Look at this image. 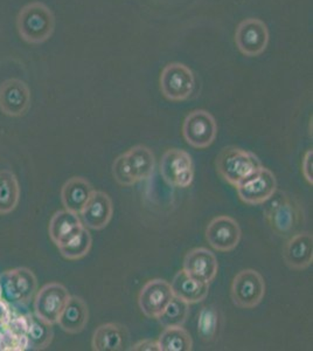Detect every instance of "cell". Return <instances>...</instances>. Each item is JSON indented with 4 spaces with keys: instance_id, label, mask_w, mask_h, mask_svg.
I'll list each match as a JSON object with an SVG mask.
<instances>
[{
    "instance_id": "25",
    "label": "cell",
    "mask_w": 313,
    "mask_h": 351,
    "mask_svg": "<svg viewBox=\"0 0 313 351\" xmlns=\"http://www.w3.org/2000/svg\"><path fill=\"white\" fill-rule=\"evenodd\" d=\"M19 199V186L16 177L8 171L0 172V213H8Z\"/></svg>"
},
{
    "instance_id": "1",
    "label": "cell",
    "mask_w": 313,
    "mask_h": 351,
    "mask_svg": "<svg viewBox=\"0 0 313 351\" xmlns=\"http://www.w3.org/2000/svg\"><path fill=\"white\" fill-rule=\"evenodd\" d=\"M264 219L274 234L288 238L299 232L304 223L301 204L286 192L276 191L264 203Z\"/></svg>"
},
{
    "instance_id": "14",
    "label": "cell",
    "mask_w": 313,
    "mask_h": 351,
    "mask_svg": "<svg viewBox=\"0 0 313 351\" xmlns=\"http://www.w3.org/2000/svg\"><path fill=\"white\" fill-rule=\"evenodd\" d=\"M206 240L215 251H233L241 240V228L230 217H216L207 225Z\"/></svg>"
},
{
    "instance_id": "16",
    "label": "cell",
    "mask_w": 313,
    "mask_h": 351,
    "mask_svg": "<svg viewBox=\"0 0 313 351\" xmlns=\"http://www.w3.org/2000/svg\"><path fill=\"white\" fill-rule=\"evenodd\" d=\"M114 215V205L110 197L103 191H94L79 213L81 221L90 230H103L107 228Z\"/></svg>"
},
{
    "instance_id": "17",
    "label": "cell",
    "mask_w": 313,
    "mask_h": 351,
    "mask_svg": "<svg viewBox=\"0 0 313 351\" xmlns=\"http://www.w3.org/2000/svg\"><path fill=\"white\" fill-rule=\"evenodd\" d=\"M183 269L192 278L210 284L218 274V259L207 248H193L184 258Z\"/></svg>"
},
{
    "instance_id": "18",
    "label": "cell",
    "mask_w": 313,
    "mask_h": 351,
    "mask_svg": "<svg viewBox=\"0 0 313 351\" xmlns=\"http://www.w3.org/2000/svg\"><path fill=\"white\" fill-rule=\"evenodd\" d=\"M129 334L127 328L118 324L99 326L92 335V350L121 351L127 349Z\"/></svg>"
},
{
    "instance_id": "2",
    "label": "cell",
    "mask_w": 313,
    "mask_h": 351,
    "mask_svg": "<svg viewBox=\"0 0 313 351\" xmlns=\"http://www.w3.org/2000/svg\"><path fill=\"white\" fill-rule=\"evenodd\" d=\"M32 316H26L8 304L0 289V350H25L29 346Z\"/></svg>"
},
{
    "instance_id": "20",
    "label": "cell",
    "mask_w": 313,
    "mask_h": 351,
    "mask_svg": "<svg viewBox=\"0 0 313 351\" xmlns=\"http://www.w3.org/2000/svg\"><path fill=\"white\" fill-rule=\"evenodd\" d=\"M84 226L77 213L64 210L53 217L49 225V234L56 246L60 247L74 238Z\"/></svg>"
},
{
    "instance_id": "9",
    "label": "cell",
    "mask_w": 313,
    "mask_h": 351,
    "mask_svg": "<svg viewBox=\"0 0 313 351\" xmlns=\"http://www.w3.org/2000/svg\"><path fill=\"white\" fill-rule=\"evenodd\" d=\"M243 203L262 205L277 191V180L269 169L261 167L235 186Z\"/></svg>"
},
{
    "instance_id": "6",
    "label": "cell",
    "mask_w": 313,
    "mask_h": 351,
    "mask_svg": "<svg viewBox=\"0 0 313 351\" xmlns=\"http://www.w3.org/2000/svg\"><path fill=\"white\" fill-rule=\"evenodd\" d=\"M230 295L235 306L243 309H253L264 299L266 281L258 271L251 268L243 269L233 280Z\"/></svg>"
},
{
    "instance_id": "29",
    "label": "cell",
    "mask_w": 313,
    "mask_h": 351,
    "mask_svg": "<svg viewBox=\"0 0 313 351\" xmlns=\"http://www.w3.org/2000/svg\"><path fill=\"white\" fill-rule=\"evenodd\" d=\"M132 351H160L159 348L158 341L155 339H142L137 343L134 344L132 347L129 349Z\"/></svg>"
},
{
    "instance_id": "27",
    "label": "cell",
    "mask_w": 313,
    "mask_h": 351,
    "mask_svg": "<svg viewBox=\"0 0 313 351\" xmlns=\"http://www.w3.org/2000/svg\"><path fill=\"white\" fill-rule=\"evenodd\" d=\"M188 314H190V304L177 296H173V299L171 300L170 304H167L165 311L157 319L164 328L177 327V326L185 324Z\"/></svg>"
},
{
    "instance_id": "28",
    "label": "cell",
    "mask_w": 313,
    "mask_h": 351,
    "mask_svg": "<svg viewBox=\"0 0 313 351\" xmlns=\"http://www.w3.org/2000/svg\"><path fill=\"white\" fill-rule=\"evenodd\" d=\"M301 172L304 178L308 180V183L313 184V150H308L305 155L303 157V163H301Z\"/></svg>"
},
{
    "instance_id": "19",
    "label": "cell",
    "mask_w": 313,
    "mask_h": 351,
    "mask_svg": "<svg viewBox=\"0 0 313 351\" xmlns=\"http://www.w3.org/2000/svg\"><path fill=\"white\" fill-rule=\"evenodd\" d=\"M171 287L173 291V295L188 304L203 302L210 293V284L192 278L184 269L175 274L171 282Z\"/></svg>"
},
{
    "instance_id": "4",
    "label": "cell",
    "mask_w": 313,
    "mask_h": 351,
    "mask_svg": "<svg viewBox=\"0 0 313 351\" xmlns=\"http://www.w3.org/2000/svg\"><path fill=\"white\" fill-rule=\"evenodd\" d=\"M263 167L258 156L253 152L238 148H223L216 158V170L227 183L236 186L242 180Z\"/></svg>"
},
{
    "instance_id": "21",
    "label": "cell",
    "mask_w": 313,
    "mask_h": 351,
    "mask_svg": "<svg viewBox=\"0 0 313 351\" xmlns=\"http://www.w3.org/2000/svg\"><path fill=\"white\" fill-rule=\"evenodd\" d=\"M89 319V309L84 300L79 296H71L58 324L69 334H79L84 330Z\"/></svg>"
},
{
    "instance_id": "3",
    "label": "cell",
    "mask_w": 313,
    "mask_h": 351,
    "mask_svg": "<svg viewBox=\"0 0 313 351\" xmlns=\"http://www.w3.org/2000/svg\"><path fill=\"white\" fill-rule=\"evenodd\" d=\"M153 152L145 145H136L118 156L112 164V176L123 186H132L150 178L155 171Z\"/></svg>"
},
{
    "instance_id": "23",
    "label": "cell",
    "mask_w": 313,
    "mask_h": 351,
    "mask_svg": "<svg viewBox=\"0 0 313 351\" xmlns=\"http://www.w3.org/2000/svg\"><path fill=\"white\" fill-rule=\"evenodd\" d=\"M158 344L160 351H190L193 349V339L183 326L165 328L159 336Z\"/></svg>"
},
{
    "instance_id": "12",
    "label": "cell",
    "mask_w": 313,
    "mask_h": 351,
    "mask_svg": "<svg viewBox=\"0 0 313 351\" xmlns=\"http://www.w3.org/2000/svg\"><path fill=\"white\" fill-rule=\"evenodd\" d=\"M71 295L67 288L60 284L46 285L40 289L34 302L36 315L49 324H58Z\"/></svg>"
},
{
    "instance_id": "26",
    "label": "cell",
    "mask_w": 313,
    "mask_h": 351,
    "mask_svg": "<svg viewBox=\"0 0 313 351\" xmlns=\"http://www.w3.org/2000/svg\"><path fill=\"white\" fill-rule=\"evenodd\" d=\"M92 236L87 228L84 226L74 238L62 246H60L59 250L64 258L69 260H79L87 256L92 248Z\"/></svg>"
},
{
    "instance_id": "22",
    "label": "cell",
    "mask_w": 313,
    "mask_h": 351,
    "mask_svg": "<svg viewBox=\"0 0 313 351\" xmlns=\"http://www.w3.org/2000/svg\"><path fill=\"white\" fill-rule=\"evenodd\" d=\"M92 186L88 180L74 177L64 184L61 192L64 206L68 211L79 215L92 195Z\"/></svg>"
},
{
    "instance_id": "7",
    "label": "cell",
    "mask_w": 313,
    "mask_h": 351,
    "mask_svg": "<svg viewBox=\"0 0 313 351\" xmlns=\"http://www.w3.org/2000/svg\"><path fill=\"white\" fill-rule=\"evenodd\" d=\"M160 173L173 188H190L195 180V163L185 150L168 149L160 160Z\"/></svg>"
},
{
    "instance_id": "10",
    "label": "cell",
    "mask_w": 313,
    "mask_h": 351,
    "mask_svg": "<svg viewBox=\"0 0 313 351\" xmlns=\"http://www.w3.org/2000/svg\"><path fill=\"white\" fill-rule=\"evenodd\" d=\"M269 29L264 21L248 18L238 24L235 31V44L243 56H261L269 44Z\"/></svg>"
},
{
    "instance_id": "24",
    "label": "cell",
    "mask_w": 313,
    "mask_h": 351,
    "mask_svg": "<svg viewBox=\"0 0 313 351\" xmlns=\"http://www.w3.org/2000/svg\"><path fill=\"white\" fill-rule=\"evenodd\" d=\"M220 326L218 311L214 306H203L198 315V335L206 343H212L216 339Z\"/></svg>"
},
{
    "instance_id": "11",
    "label": "cell",
    "mask_w": 313,
    "mask_h": 351,
    "mask_svg": "<svg viewBox=\"0 0 313 351\" xmlns=\"http://www.w3.org/2000/svg\"><path fill=\"white\" fill-rule=\"evenodd\" d=\"M0 289L8 304H27L36 291V276L25 268L6 271L0 276Z\"/></svg>"
},
{
    "instance_id": "8",
    "label": "cell",
    "mask_w": 313,
    "mask_h": 351,
    "mask_svg": "<svg viewBox=\"0 0 313 351\" xmlns=\"http://www.w3.org/2000/svg\"><path fill=\"white\" fill-rule=\"evenodd\" d=\"M183 135L190 147L208 148L218 135V124L214 116L203 109L190 112L184 121Z\"/></svg>"
},
{
    "instance_id": "15",
    "label": "cell",
    "mask_w": 313,
    "mask_h": 351,
    "mask_svg": "<svg viewBox=\"0 0 313 351\" xmlns=\"http://www.w3.org/2000/svg\"><path fill=\"white\" fill-rule=\"evenodd\" d=\"M283 259L295 271L309 268L313 263L312 233L299 231L289 237L283 248Z\"/></svg>"
},
{
    "instance_id": "5",
    "label": "cell",
    "mask_w": 313,
    "mask_h": 351,
    "mask_svg": "<svg viewBox=\"0 0 313 351\" xmlns=\"http://www.w3.org/2000/svg\"><path fill=\"white\" fill-rule=\"evenodd\" d=\"M159 86L167 100L180 102L190 99L195 88V74L181 62H171L164 67Z\"/></svg>"
},
{
    "instance_id": "13",
    "label": "cell",
    "mask_w": 313,
    "mask_h": 351,
    "mask_svg": "<svg viewBox=\"0 0 313 351\" xmlns=\"http://www.w3.org/2000/svg\"><path fill=\"white\" fill-rule=\"evenodd\" d=\"M173 296L171 284L166 280H150L139 293V308L147 317L158 319Z\"/></svg>"
}]
</instances>
